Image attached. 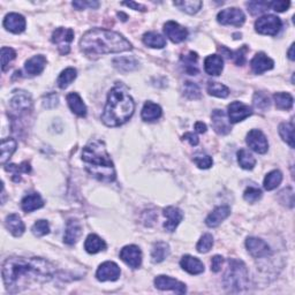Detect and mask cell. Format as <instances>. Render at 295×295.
Segmentation results:
<instances>
[{"mask_svg": "<svg viewBox=\"0 0 295 295\" xmlns=\"http://www.w3.org/2000/svg\"><path fill=\"white\" fill-rule=\"evenodd\" d=\"M195 129H196L197 133L203 134V133H205V131H207V125H205V123H203L202 121H197L195 123Z\"/></svg>", "mask_w": 295, "mask_h": 295, "instance_id": "obj_59", "label": "cell"}, {"mask_svg": "<svg viewBox=\"0 0 295 295\" xmlns=\"http://www.w3.org/2000/svg\"><path fill=\"white\" fill-rule=\"evenodd\" d=\"M106 248V243L104 240L99 238L96 234L88 235V238L85 239L84 242V249L88 251L89 254H97L99 251L104 250Z\"/></svg>", "mask_w": 295, "mask_h": 295, "instance_id": "obj_29", "label": "cell"}, {"mask_svg": "<svg viewBox=\"0 0 295 295\" xmlns=\"http://www.w3.org/2000/svg\"><path fill=\"white\" fill-rule=\"evenodd\" d=\"M76 75H77V72H76L75 68H73V67L66 68L65 71L61 72L59 77H58L57 83H58V85H59V88L66 89L68 87V85H71L73 81L76 79Z\"/></svg>", "mask_w": 295, "mask_h": 295, "instance_id": "obj_36", "label": "cell"}, {"mask_svg": "<svg viewBox=\"0 0 295 295\" xmlns=\"http://www.w3.org/2000/svg\"><path fill=\"white\" fill-rule=\"evenodd\" d=\"M182 138L186 139V141H188L190 143V145L193 146L199 144V137H197V135H195L194 133H186Z\"/></svg>", "mask_w": 295, "mask_h": 295, "instance_id": "obj_57", "label": "cell"}, {"mask_svg": "<svg viewBox=\"0 0 295 295\" xmlns=\"http://www.w3.org/2000/svg\"><path fill=\"white\" fill-rule=\"evenodd\" d=\"M17 150V141L13 138H7L2 141V164L5 165V163L12 157L14 151Z\"/></svg>", "mask_w": 295, "mask_h": 295, "instance_id": "obj_38", "label": "cell"}, {"mask_svg": "<svg viewBox=\"0 0 295 295\" xmlns=\"http://www.w3.org/2000/svg\"><path fill=\"white\" fill-rule=\"evenodd\" d=\"M10 104H11L12 110H13L15 113L22 114L32 108L33 102L28 94H26L25 91H20L11 99Z\"/></svg>", "mask_w": 295, "mask_h": 295, "instance_id": "obj_17", "label": "cell"}, {"mask_svg": "<svg viewBox=\"0 0 295 295\" xmlns=\"http://www.w3.org/2000/svg\"><path fill=\"white\" fill-rule=\"evenodd\" d=\"M141 116L144 121H155L162 116V108L153 102H146L142 108Z\"/></svg>", "mask_w": 295, "mask_h": 295, "instance_id": "obj_30", "label": "cell"}, {"mask_svg": "<svg viewBox=\"0 0 295 295\" xmlns=\"http://www.w3.org/2000/svg\"><path fill=\"white\" fill-rule=\"evenodd\" d=\"M82 161L88 172L96 179L104 182L115 180L114 165L108 156L105 144L99 139H94L83 147Z\"/></svg>", "mask_w": 295, "mask_h": 295, "instance_id": "obj_4", "label": "cell"}, {"mask_svg": "<svg viewBox=\"0 0 295 295\" xmlns=\"http://www.w3.org/2000/svg\"><path fill=\"white\" fill-rule=\"evenodd\" d=\"M224 68V60L218 54H212L205 58L204 69L209 75L218 76Z\"/></svg>", "mask_w": 295, "mask_h": 295, "instance_id": "obj_24", "label": "cell"}, {"mask_svg": "<svg viewBox=\"0 0 295 295\" xmlns=\"http://www.w3.org/2000/svg\"><path fill=\"white\" fill-rule=\"evenodd\" d=\"M224 258L219 255H216L212 257L211 261V271L212 272H219L221 269V265H223Z\"/></svg>", "mask_w": 295, "mask_h": 295, "instance_id": "obj_55", "label": "cell"}, {"mask_svg": "<svg viewBox=\"0 0 295 295\" xmlns=\"http://www.w3.org/2000/svg\"><path fill=\"white\" fill-rule=\"evenodd\" d=\"M256 32L261 35L275 36L281 28V20L274 15H264L255 23Z\"/></svg>", "mask_w": 295, "mask_h": 295, "instance_id": "obj_6", "label": "cell"}, {"mask_svg": "<svg viewBox=\"0 0 295 295\" xmlns=\"http://www.w3.org/2000/svg\"><path fill=\"white\" fill-rule=\"evenodd\" d=\"M164 33L166 37L170 38V41L173 43H181L188 37V32L185 27L180 26L179 23L174 21H169L164 26Z\"/></svg>", "mask_w": 295, "mask_h": 295, "instance_id": "obj_15", "label": "cell"}, {"mask_svg": "<svg viewBox=\"0 0 295 295\" xmlns=\"http://www.w3.org/2000/svg\"><path fill=\"white\" fill-rule=\"evenodd\" d=\"M155 285L158 289L162 290H173L178 294H185L186 293V285L184 282L179 280H176L174 278H171L169 275H158L155 279Z\"/></svg>", "mask_w": 295, "mask_h": 295, "instance_id": "obj_13", "label": "cell"}, {"mask_svg": "<svg viewBox=\"0 0 295 295\" xmlns=\"http://www.w3.org/2000/svg\"><path fill=\"white\" fill-rule=\"evenodd\" d=\"M164 216L166 217V223L164 224V228L169 232H174L176 228L179 226L184 215L180 209L176 207H168L164 209Z\"/></svg>", "mask_w": 295, "mask_h": 295, "instance_id": "obj_18", "label": "cell"}, {"mask_svg": "<svg viewBox=\"0 0 295 295\" xmlns=\"http://www.w3.org/2000/svg\"><path fill=\"white\" fill-rule=\"evenodd\" d=\"M247 7L251 15H258L270 9V2H250L247 4Z\"/></svg>", "mask_w": 295, "mask_h": 295, "instance_id": "obj_45", "label": "cell"}, {"mask_svg": "<svg viewBox=\"0 0 295 295\" xmlns=\"http://www.w3.org/2000/svg\"><path fill=\"white\" fill-rule=\"evenodd\" d=\"M180 265L182 269L190 274H200L204 271V264L199 258L193 257L190 255H185L181 258Z\"/></svg>", "mask_w": 295, "mask_h": 295, "instance_id": "obj_23", "label": "cell"}, {"mask_svg": "<svg viewBox=\"0 0 295 295\" xmlns=\"http://www.w3.org/2000/svg\"><path fill=\"white\" fill-rule=\"evenodd\" d=\"M212 127L217 134L227 135L231 131L230 121L227 120L226 113L223 110H215L211 115Z\"/></svg>", "mask_w": 295, "mask_h": 295, "instance_id": "obj_16", "label": "cell"}, {"mask_svg": "<svg viewBox=\"0 0 295 295\" xmlns=\"http://www.w3.org/2000/svg\"><path fill=\"white\" fill-rule=\"evenodd\" d=\"M44 100H45L44 106L48 107V108H52V107L58 105V96L56 94L46 95Z\"/></svg>", "mask_w": 295, "mask_h": 295, "instance_id": "obj_56", "label": "cell"}, {"mask_svg": "<svg viewBox=\"0 0 295 295\" xmlns=\"http://www.w3.org/2000/svg\"><path fill=\"white\" fill-rule=\"evenodd\" d=\"M46 66V58L42 54H38V56H34L33 58L27 61L25 67L26 71L30 75H38L43 71H44Z\"/></svg>", "mask_w": 295, "mask_h": 295, "instance_id": "obj_28", "label": "cell"}, {"mask_svg": "<svg viewBox=\"0 0 295 295\" xmlns=\"http://www.w3.org/2000/svg\"><path fill=\"white\" fill-rule=\"evenodd\" d=\"M4 27L13 34H20L26 29V19L21 14L10 13L4 20Z\"/></svg>", "mask_w": 295, "mask_h": 295, "instance_id": "obj_19", "label": "cell"}, {"mask_svg": "<svg viewBox=\"0 0 295 295\" xmlns=\"http://www.w3.org/2000/svg\"><path fill=\"white\" fill-rule=\"evenodd\" d=\"M32 231L36 236H44L46 234H49L50 225L46 220H37L36 223L34 224Z\"/></svg>", "mask_w": 295, "mask_h": 295, "instance_id": "obj_50", "label": "cell"}, {"mask_svg": "<svg viewBox=\"0 0 295 295\" xmlns=\"http://www.w3.org/2000/svg\"><path fill=\"white\" fill-rule=\"evenodd\" d=\"M203 3L199 0H182V2H176L174 6L179 7L181 11L186 12L187 14H195L201 10Z\"/></svg>", "mask_w": 295, "mask_h": 295, "instance_id": "obj_37", "label": "cell"}, {"mask_svg": "<svg viewBox=\"0 0 295 295\" xmlns=\"http://www.w3.org/2000/svg\"><path fill=\"white\" fill-rule=\"evenodd\" d=\"M5 225L7 230H9L14 236H17V238L18 236H21L26 230L25 224H23L20 216L17 215V213H11V215L7 216Z\"/></svg>", "mask_w": 295, "mask_h": 295, "instance_id": "obj_25", "label": "cell"}, {"mask_svg": "<svg viewBox=\"0 0 295 295\" xmlns=\"http://www.w3.org/2000/svg\"><path fill=\"white\" fill-rule=\"evenodd\" d=\"M261 197H262V192L258 188H255V187L247 188L243 193V199L247 202H249V203H255V202H257Z\"/></svg>", "mask_w": 295, "mask_h": 295, "instance_id": "obj_52", "label": "cell"}, {"mask_svg": "<svg viewBox=\"0 0 295 295\" xmlns=\"http://www.w3.org/2000/svg\"><path fill=\"white\" fill-rule=\"evenodd\" d=\"M120 267L114 262H105L100 264L96 272V277L99 281H115L120 277Z\"/></svg>", "mask_w": 295, "mask_h": 295, "instance_id": "obj_12", "label": "cell"}, {"mask_svg": "<svg viewBox=\"0 0 295 295\" xmlns=\"http://www.w3.org/2000/svg\"><path fill=\"white\" fill-rule=\"evenodd\" d=\"M66 99H67L68 106L71 107L73 113H75L79 116L87 115V106H85V104L83 103V100L79 94L71 92V94H68L67 97H66Z\"/></svg>", "mask_w": 295, "mask_h": 295, "instance_id": "obj_26", "label": "cell"}, {"mask_svg": "<svg viewBox=\"0 0 295 295\" xmlns=\"http://www.w3.org/2000/svg\"><path fill=\"white\" fill-rule=\"evenodd\" d=\"M73 6L76 10H84L89 7V9H98L99 3L98 2H74Z\"/></svg>", "mask_w": 295, "mask_h": 295, "instance_id": "obj_53", "label": "cell"}, {"mask_svg": "<svg viewBox=\"0 0 295 295\" xmlns=\"http://www.w3.org/2000/svg\"><path fill=\"white\" fill-rule=\"evenodd\" d=\"M80 46L85 56L91 58L131 50V44L122 35L100 28H94L85 33L81 38Z\"/></svg>", "mask_w": 295, "mask_h": 295, "instance_id": "obj_2", "label": "cell"}, {"mask_svg": "<svg viewBox=\"0 0 295 295\" xmlns=\"http://www.w3.org/2000/svg\"><path fill=\"white\" fill-rule=\"evenodd\" d=\"M238 162L239 165L244 170H253L254 166L256 165V159L246 149H241L238 151Z\"/></svg>", "mask_w": 295, "mask_h": 295, "instance_id": "obj_41", "label": "cell"}, {"mask_svg": "<svg viewBox=\"0 0 295 295\" xmlns=\"http://www.w3.org/2000/svg\"><path fill=\"white\" fill-rule=\"evenodd\" d=\"M122 5L125 6H128L130 7V9H133L135 11H141V12H144L146 9L143 5H141V4L138 3H135V2H127V3H122Z\"/></svg>", "mask_w": 295, "mask_h": 295, "instance_id": "obj_58", "label": "cell"}, {"mask_svg": "<svg viewBox=\"0 0 295 295\" xmlns=\"http://www.w3.org/2000/svg\"><path fill=\"white\" fill-rule=\"evenodd\" d=\"M251 69L255 74H262L266 71H270V69L273 68L274 63L273 60L266 56L265 53H257L253 58L250 63Z\"/></svg>", "mask_w": 295, "mask_h": 295, "instance_id": "obj_20", "label": "cell"}, {"mask_svg": "<svg viewBox=\"0 0 295 295\" xmlns=\"http://www.w3.org/2000/svg\"><path fill=\"white\" fill-rule=\"evenodd\" d=\"M74 41V30L71 28H57L52 34V42L61 54H67Z\"/></svg>", "mask_w": 295, "mask_h": 295, "instance_id": "obj_7", "label": "cell"}, {"mask_svg": "<svg viewBox=\"0 0 295 295\" xmlns=\"http://www.w3.org/2000/svg\"><path fill=\"white\" fill-rule=\"evenodd\" d=\"M212 246H213L212 235L209 234V233H207V234H204L200 239V241L196 246V249H197V251H199V253L205 254V253H208V251L211 249Z\"/></svg>", "mask_w": 295, "mask_h": 295, "instance_id": "obj_47", "label": "cell"}, {"mask_svg": "<svg viewBox=\"0 0 295 295\" xmlns=\"http://www.w3.org/2000/svg\"><path fill=\"white\" fill-rule=\"evenodd\" d=\"M15 57H17V52L13 49L6 48V46H4L2 49V67L4 72L9 67L10 63L15 59Z\"/></svg>", "mask_w": 295, "mask_h": 295, "instance_id": "obj_48", "label": "cell"}, {"mask_svg": "<svg viewBox=\"0 0 295 295\" xmlns=\"http://www.w3.org/2000/svg\"><path fill=\"white\" fill-rule=\"evenodd\" d=\"M208 92L211 96L218 97V98H226L230 95V89L226 85L219 82H209Z\"/></svg>", "mask_w": 295, "mask_h": 295, "instance_id": "obj_42", "label": "cell"}, {"mask_svg": "<svg viewBox=\"0 0 295 295\" xmlns=\"http://www.w3.org/2000/svg\"><path fill=\"white\" fill-rule=\"evenodd\" d=\"M251 114H253L251 107L241 102H238V100L228 105V118H230L231 123H238L244 119L249 118Z\"/></svg>", "mask_w": 295, "mask_h": 295, "instance_id": "obj_10", "label": "cell"}, {"mask_svg": "<svg viewBox=\"0 0 295 295\" xmlns=\"http://www.w3.org/2000/svg\"><path fill=\"white\" fill-rule=\"evenodd\" d=\"M3 280L10 293L21 292L32 282L51 280L56 267L40 257H10L3 264Z\"/></svg>", "mask_w": 295, "mask_h": 295, "instance_id": "obj_1", "label": "cell"}, {"mask_svg": "<svg viewBox=\"0 0 295 295\" xmlns=\"http://www.w3.org/2000/svg\"><path fill=\"white\" fill-rule=\"evenodd\" d=\"M6 171H9V172H12L14 174L13 177V180L14 181H20V176L22 173H29L32 169H30V164L28 162H23L21 165H14V164H11L9 166H6Z\"/></svg>", "mask_w": 295, "mask_h": 295, "instance_id": "obj_43", "label": "cell"}, {"mask_svg": "<svg viewBox=\"0 0 295 295\" xmlns=\"http://www.w3.org/2000/svg\"><path fill=\"white\" fill-rule=\"evenodd\" d=\"M113 65L115 66V68H118L119 71L121 72H131L134 71L135 68L138 67V63L137 60H135L134 58H129V57H121V58H116V59L113 60Z\"/></svg>", "mask_w": 295, "mask_h": 295, "instance_id": "obj_33", "label": "cell"}, {"mask_svg": "<svg viewBox=\"0 0 295 295\" xmlns=\"http://www.w3.org/2000/svg\"><path fill=\"white\" fill-rule=\"evenodd\" d=\"M221 51L226 52L227 53V57L230 58V59L232 58L233 61H234V63L236 65L242 66L244 63H246V53L248 52L247 45H243L241 49L238 50V51H235V52L228 51L227 49H221Z\"/></svg>", "mask_w": 295, "mask_h": 295, "instance_id": "obj_44", "label": "cell"}, {"mask_svg": "<svg viewBox=\"0 0 295 295\" xmlns=\"http://www.w3.org/2000/svg\"><path fill=\"white\" fill-rule=\"evenodd\" d=\"M82 234V226H81L80 221L76 219H71L67 221V226H66V233L64 236L65 243H67L71 246L77 242V240Z\"/></svg>", "mask_w": 295, "mask_h": 295, "instance_id": "obj_22", "label": "cell"}, {"mask_svg": "<svg viewBox=\"0 0 295 295\" xmlns=\"http://www.w3.org/2000/svg\"><path fill=\"white\" fill-rule=\"evenodd\" d=\"M290 6L289 2H270V9L275 12H285Z\"/></svg>", "mask_w": 295, "mask_h": 295, "instance_id": "obj_54", "label": "cell"}, {"mask_svg": "<svg viewBox=\"0 0 295 295\" xmlns=\"http://www.w3.org/2000/svg\"><path fill=\"white\" fill-rule=\"evenodd\" d=\"M197 60H199V56L196 52L190 51L188 54L182 56L181 61L184 64L185 72L189 74V75H196L199 73V68H197Z\"/></svg>", "mask_w": 295, "mask_h": 295, "instance_id": "obj_31", "label": "cell"}, {"mask_svg": "<svg viewBox=\"0 0 295 295\" xmlns=\"http://www.w3.org/2000/svg\"><path fill=\"white\" fill-rule=\"evenodd\" d=\"M185 96L189 99H199L201 97V90L199 85L193 82H186L185 83Z\"/></svg>", "mask_w": 295, "mask_h": 295, "instance_id": "obj_49", "label": "cell"}, {"mask_svg": "<svg viewBox=\"0 0 295 295\" xmlns=\"http://www.w3.org/2000/svg\"><path fill=\"white\" fill-rule=\"evenodd\" d=\"M217 20L224 26L241 27L246 21V17H244L241 10L232 7V9H226L219 12L218 15H217Z\"/></svg>", "mask_w": 295, "mask_h": 295, "instance_id": "obj_8", "label": "cell"}, {"mask_svg": "<svg viewBox=\"0 0 295 295\" xmlns=\"http://www.w3.org/2000/svg\"><path fill=\"white\" fill-rule=\"evenodd\" d=\"M249 284V273L242 261L232 258L228 261V267L224 277V285L230 292H240L247 288Z\"/></svg>", "mask_w": 295, "mask_h": 295, "instance_id": "obj_5", "label": "cell"}, {"mask_svg": "<svg viewBox=\"0 0 295 295\" xmlns=\"http://www.w3.org/2000/svg\"><path fill=\"white\" fill-rule=\"evenodd\" d=\"M247 144L249 145L251 150H254L257 154H265L269 149V143L267 139L261 130L251 129L247 135Z\"/></svg>", "mask_w": 295, "mask_h": 295, "instance_id": "obj_9", "label": "cell"}, {"mask_svg": "<svg viewBox=\"0 0 295 295\" xmlns=\"http://www.w3.org/2000/svg\"><path fill=\"white\" fill-rule=\"evenodd\" d=\"M135 110L134 100L123 85H115L108 92L107 102L102 114V121L108 127L123 125Z\"/></svg>", "mask_w": 295, "mask_h": 295, "instance_id": "obj_3", "label": "cell"}, {"mask_svg": "<svg viewBox=\"0 0 295 295\" xmlns=\"http://www.w3.org/2000/svg\"><path fill=\"white\" fill-rule=\"evenodd\" d=\"M143 43L153 49H163L166 45L165 38L157 33H146L143 36Z\"/></svg>", "mask_w": 295, "mask_h": 295, "instance_id": "obj_34", "label": "cell"}, {"mask_svg": "<svg viewBox=\"0 0 295 295\" xmlns=\"http://www.w3.org/2000/svg\"><path fill=\"white\" fill-rule=\"evenodd\" d=\"M231 215V209L227 205H221V207L216 208L210 215L208 216V218L205 219V224L209 227H217L223 223V221Z\"/></svg>", "mask_w": 295, "mask_h": 295, "instance_id": "obj_21", "label": "cell"}, {"mask_svg": "<svg viewBox=\"0 0 295 295\" xmlns=\"http://www.w3.org/2000/svg\"><path fill=\"white\" fill-rule=\"evenodd\" d=\"M43 205H44V201H43L40 194L37 193L29 194V195L23 197V200L21 201L22 210L25 212H33L37 209H41Z\"/></svg>", "mask_w": 295, "mask_h": 295, "instance_id": "obj_27", "label": "cell"}, {"mask_svg": "<svg viewBox=\"0 0 295 295\" xmlns=\"http://www.w3.org/2000/svg\"><path fill=\"white\" fill-rule=\"evenodd\" d=\"M120 258L125 262L128 266L137 269L142 263V253L137 246L130 244V246L123 247L120 251Z\"/></svg>", "mask_w": 295, "mask_h": 295, "instance_id": "obj_11", "label": "cell"}, {"mask_svg": "<svg viewBox=\"0 0 295 295\" xmlns=\"http://www.w3.org/2000/svg\"><path fill=\"white\" fill-rule=\"evenodd\" d=\"M275 106L279 110H290L293 106V97L288 92H277L273 95Z\"/></svg>", "mask_w": 295, "mask_h": 295, "instance_id": "obj_35", "label": "cell"}, {"mask_svg": "<svg viewBox=\"0 0 295 295\" xmlns=\"http://www.w3.org/2000/svg\"><path fill=\"white\" fill-rule=\"evenodd\" d=\"M170 254V247L166 242L159 241L154 244L153 251H151V258L154 263H161L168 257Z\"/></svg>", "mask_w": 295, "mask_h": 295, "instance_id": "obj_32", "label": "cell"}, {"mask_svg": "<svg viewBox=\"0 0 295 295\" xmlns=\"http://www.w3.org/2000/svg\"><path fill=\"white\" fill-rule=\"evenodd\" d=\"M288 58L290 60H294V44L290 45V49L288 51Z\"/></svg>", "mask_w": 295, "mask_h": 295, "instance_id": "obj_60", "label": "cell"}, {"mask_svg": "<svg viewBox=\"0 0 295 295\" xmlns=\"http://www.w3.org/2000/svg\"><path fill=\"white\" fill-rule=\"evenodd\" d=\"M253 103L254 106L261 111H265L266 108L270 107V99L264 92H256L254 95Z\"/></svg>", "mask_w": 295, "mask_h": 295, "instance_id": "obj_46", "label": "cell"}, {"mask_svg": "<svg viewBox=\"0 0 295 295\" xmlns=\"http://www.w3.org/2000/svg\"><path fill=\"white\" fill-rule=\"evenodd\" d=\"M282 181V174L280 171L274 170L272 172L267 173V176L264 179V188L266 190H273L281 184Z\"/></svg>", "mask_w": 295, "mask_h": 295, "instance_id": "obj_39", "label": "cell"}, {"mask_svg": "<svg viewBox=\"0 0 295 295\" xmlns=\"http://www.w3.org/2000/svg\"><path fill=\"white\" fill-rule=\"evenodd\" d=\"M246 247L249 254L255 258L266 257L271 254V249L267 243L257 238H248L246 240Z\"/></svg>", "mask_w": 295, "mask_h": 295, "instance_id": "obj_14", "label": "cell"}, {"mask_svg": "<svg viewBox=\"0 0 295 295\" xmlns=\"http://www.w3.org/2000/svg\"><path fill=\"white\" fill-rule=\"evenodd\" d=\"M294 125L293 122H284L279 126V135L290 147H294Z\"/></svg>", "mask_w": 295, "mask_h": 295, "instance_id": "obj_40", "label": "cell"}, {"mask_svg": "<svg viewBox=\"0 0 295 295\" xmlns=\"http://www.w3.org/2000/svg\"><path fill=\"white\" fill-rule=\"evenodd\" d=\"M194 163L199 166L200 169H209L211 168L213 164L212 158L209 156V155H204V154H199L194 157Z\"/></svg>", "mask_w": 295, "mask_h": 295, "instance_id": "obj_51", "label": "cell"}]
</instances>
